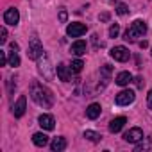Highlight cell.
<instances>
[{"label":"cell","mask_w":152,"mask_h":152,"mask_svg":"<svg viewBox=\"0 0 152 152\" xmlns=\"http://www.w3.org/2000/svg\"><path fill=\"white\" fill-rule=\"evenodd\" d=\"M31 97H32V100H34L38 106H41V107H52V104H54V95H52V91H50L48 88H45L43 84H38V83H34V84L31 86Z\"/></svg>","instance_id":"6da1fadb"},{"label":"cell","mask_w":152,"mask_h":152,"mask_svg":"<svg viewBox=\"0 0 152 152\" xmlns=\"http://www.w3.org/2000/svg\"><path fill=\"white\" fill-rule=\"evenodd\" d=\"M145 32H147V25H145V22H141V20H136V22H132V25L127 29V32H125V39L132 41L134 38H138V36H143Z\"/></svg>","instance_id":"7a4b0ae2"},{"label":"cell","mask_w":152,"mask_h":152,"mask_svg":"<svg viewBox=\"0 0 152 152\" xmlns=\"http://www.w3.org/2000/svg\"><path fill=\"white\" fill-rule=\"evenodd\" d=\"M27 56H29L31 59H39V57L43 56V47H41V43H39L38 38H32V39H31Z\"/></svg>","instance_id":"3957f363"},{"label":"cell","mask_w":152,"mask_h":152,"mask_svg":"<svg viewBox=\"0 0 152 152\" xmlns=\"http://www.w3.org/2000/svg\"><path fill=\"white\" fill-rule=\"evenodd\" d=\"M134 99H136V95H134L132 90H124V91H120V93L116 95L115 102H116L118 106H129V104L134 102Z\"/></svg>","instance_id":"277c9868"},{"label":"cell","mask_w":152,"mask_h":152,"mask_svg":"<svg viewBox=\"0 0 152 152\" xmlns=\"http://www.w3.org/2000/svg\"><path fill=\"white\" fill-rule=\"evenodd\" d=\"M86 32V25L84 23H79V22H73L66 27V34L72 36V38H79Z\"/></svg>","instance_id":"5b68a950"},{"label":"cell","mask_w":152,"mask_h":152,"mask_svg":"<svg viewBox=\"0 0 152 152\" xmlns=\"http://www.w3.org/2000/svg\"><path fill=\"white\" fill-rule=\"evenodd\" d=\"M111 57L115 59V61H120V63H124V61H127L129 59V50L125 48V47H122V45H118V47H115V48H111Z\"/></svg>","instance_id":"8992f818"},{"label":"cell","mask_w":152,"mask_h":152,"mask_svg":"<svg viewBox=\"0 0 152 152\" xmlns=\"http://www.w3.org/2000/svg\"><path fill=\"white\" fill-rule=\"evenodd\" d=\"M25 109H27V99H25V95H20V99L13 106V115L16 118H22L25 115Z\"/></svg>","instance_id":"52a82bcc"},{"label":"cell","mask_w":152,"mask_h":152,"mask_svg":"<svg viewBox=\"0 0 152 152\" xmlns=\"http://www.w3.org/2000/svg\"><path fill=\"white\" fill-rule=\"evenodd\" d=\"M124 140L129 141V143H138L140 140H143V131L140 127H132L124 134Z\"/></svg>","instance_id":"ba28073f"},{"label":"cell","mask_w":152,"mask_h":152,"mask_svg":"<svg viewBox=\"0 0 152 152\" xmlns=\"http://www.w3.org/2000/svg\"><path fill=\"white\" fill-rule=\"evenodd\" d=\"M18 20H20V13H18V9L11 7V9H7V11L4 13V22H6L7 25H16Z\"/></svg>","instance_id":"9c48e42d"},{"label":"cell","mask_w":152,"mask_h":152,"mask_svg":"<svg viewBox=\"0 0 152 152\" xmlns=\"http://www.w3.org/2000/svg\"><path fill=\"white\" fill-rule=\"evenodd\" d=\"M38 122H39L41 129H45V131H52L54 129V124H56V120H54L52 115H41L38 118Z\"/></svg>","instance_id":"30bf717a"},{"label":"cell","mask_w":152,"mask_h":152,"mask_svg":"<svg viewBox=\"0 0 152 152\" xmlns=\"http://www.w3.org/2000/svg\"><path fill=\"white\" fill-rule=\"evenodd\" d=\"M125 124H127V118H125V116H116L115 120H111V124H109V131H111V132H120V131L124 129Z\"/></svg>","instance_id":"8fae6325"},{"label":"cell","mask_w":152,"mask_h":152,"mask_svg":"<svg viewBox=\"0 0 152 152\" xmlns=\"http://www.w3.org/2000/svg\"><path fill=\"white\" fill-rule=\"evenodd\" d=\"M70 52L73 54V56H83V54H86V41H83V39H77L75 43H72V48H70Z\"/></svg>","instance_id":"7c38bea8"},{"label":"cell","mask_w":152,"mask_h":152,"mask_svg":"<svg viewBox=\"0 0 152 152\" xmlns=\"http://www.w3.org/2000/svg\"><path fill=\"white\" fill-rule=\"evenodd\" d=\"M56 72H57V77H59L61 81H64V83L70 81V72H72V70H70L66 64H57V66H56Z\"/></svg>","instance_id":"4fadbf2b"},{"label":"cell","mask_w":152,"mask_h":152,"mask_svg":"<svg viewBox=\"0 0 152 152\" xmlns=\"http://www.w3.org/2000/svg\"><path fill=\"white\" fill-rule=\"evenodd\" d=\"M100 111H102L100 104H90L88 109H86V116H88L90 120H95V118L100 116Z\"/></svg>","instance_id":"5bb4252c"},{"label":"cell","mask_w":152,"mask_h":152,"mask_svg":"<svg viewBox=\"0 0 152 152\" xmlns=\"http://www.w3.org/2000/svg\"><path fill=\"white\" fill-rule=\"evenodd\" d=\"M131 81H132V75H131L129 72H120V73L116 75V84H118V86H127Z\"/></svg>","instance_id":"9a60e30c"},{"label":"cell","mask_w":152,"mask_h":152,"mask_svg":"<svg viewBox=\"0 0 152 152\" xmlns=\"http://www.w3.org/2000/svg\"><path fill=\"white\" fill-rule=\"evenodd\" d=\"M32 141H34L36 147H45V145L48 143V136H47L45 132H36V134L32 136Z\"/></svg>","instance_id":"2e32d148"},{"label":"cell","mask_w":152,"mask_h":152,"mask_svg":"<svg viewBox=\"0 0 152 152\" xmlns=\"http://www.w3.org/2000/svg\"><path fill=\"white\" fill-rule=\"evenodd\" d=\"M50 148H52L54 152L64 150V148H66V140H64V138H54V141L50 143Z\"/></svg>","instance_id":"e0dca14e"},{"label":"cell","mask_w":152,"mask_h":152,"mask_svg":"<svg viewBox=\"0 0 152 152\" xmlns=\"http://www.w3.org/2000/svg\"><path fill=\"white\" fill-rule=\"evenodd\" d=\"M9 66H13V68H16V66H20V56H18V52L16 50H13L11 54H9Z\"/></svg>","instance_id":"ac0fdd59"},{"label":"cell","mask_w":152,"mask_h":152,"mask_svg":"<svg viewBox=\"0 0 152 152\" xmlns=\"http://www.w3.org/2000/svg\"><path fill=\"white\" fill-rule=\"evenodd\" d=\"M83 66H84V63H83L81 59H75V61H72L70 70H72V73H79V72L83 70Z\"/></svg>","instance_id":"d6986e66"},{"label":"cell","mask_w":152,"mask_h":152,"mask_svg":"<svg viewBox=\"0 0 152 152\" xmlns=\"http://www.w3.org/2000/svg\"><path fill=\"white\" fill-rule=\"evenodd\" d=\"M84 138H88L90 141H100L102 140V136L99 132H95V131H86L84 132Z\"/></svg>","instance_id":"ffe728a7"},{"label":"cell","mask_w":152,"mask_h":152,"mask_svg":"<svg viewBox=\"0 0 152 152\" xmlns=\"http://www.w3.org/2000/svg\"><path fill=\"white\" fill-rule=\"evenodd\" d=\"M118 34H120V25L118 23L111 25L109 27V38H118Z\"/></svg>","instance_id":"44dd1931"},{"label":"cell","mask_w":152,"mask_h":152,"mask_svg":"<svg viewBox=\"0 0 152 152\" xmlns=\"http://www.w3.org/2000/svg\"><path fill=\"white\" fill-rule=\"evenodd\" d=\"M7 63H9V59H7L6 52H4V50H0V66H4V64H7Z\"/></svg>","instance_id":"7402d4cb"},{"label":"cell","mask_w":152,"mask_h":152,"mask_svg":"<svg viewBox=\"0 0 152 152\" xmlns=\"http://www.w3.org/2000/svg\"><path fill=\"white\" fill-rule=\"evenodd\" d=\"M7 41V31H6V27H2L0 29V43H6Z\"/></svg>","instance_id":"603a6c76"},{"label":"cell","mask_w":152,"mask_h":152,"mask_svg":"<svg viewBox=\"0 0 152 152\" xmlns=\"http://www.w3.org/2000/svg\"><path fill=\"white\" fill-rule=\"evenodd\" d=\"M127 11H129V9H127V6H125V4H120V6L116 7V13H118V15H125Z\"/></svg>","instance_id":"cb8c5ba5"},{"label":"cell","mask_w":152,"mask_h":152,"mask_svg":"<svg viewBox=\"0 0 152 152\" xmlns=\"http://www.w3.org/2000/svg\"><path fill=\"white\" fill-rule=\"evenodd\" d=\"M102 73L106 75V77H109V75H111V66L109 64H104L102 66Z\"/></svg>","instance_id":"d4e9b609"},{"label":"cell","mask_w":152,"mask_h":152,"mask_svg":"<svg viewBox=\"0 0 152 152\" xmlns=\"http://www.w3.org/2000/svg\"><path fill=\"white\" fill-rule=\"evenodd\" d=\"M66 16H68V15H66V11L63 9V11L59 13V20H61V22H66Z\"/></svg>","instance_id":"484cf974"},{"label":"cell","mask_w":152,"mask_h":152,"mask_svg":"<svg viewBox=\"0 0 152 152\" xmlns=\"http://www.w3.org/2000/svg\"><path fill=\"white\" fill-rule=\"evenodd\" d=\"M141 148H148V143H140V145H136V150H141Z\"/></svg>","instance_id":"4316f807"},{"label":"cell","mask_w":152,"mask_h":152,"mask_svg":"<svg viewBox=\"0 0 152 152\" xmlns=\"http://www.w3.org/2000/svg\"><path fill=\"white\" fill-rule=\"evenodd\" d=\"M147 102H148V106L152 107V90L148 91V95H147Z\"/></svg>","instance_id":"83f0119b"},{"label":"cell","mask_w":152,"mask_h":152,"mask_svg":"<svg viewBox=\"0 0 152 152\" xmlns=\"http://www.w3.org/2000/svg\"><path fill=\"white\" fill-rule=\"evenodd\" d=\"M100 20H102V22H107V20H109V15H107V13L100 15Z\"/></svg>","instance_id":"f1b7e54d"},{"label":"cell","mask_w":152,"mask_h":152,"mask_svg":"<svg viewBox=\"0 0 152 152\" xmlns=\"http://www.w3.org/2000/svg\"><path fill=\"white\" fill-rule=\"evenodd\" d=\"M136 86H138V88H141V86H143V79H141V77H138V79H136Z\"/></svg>","instance_id":"f546056e"}]
</instances>
